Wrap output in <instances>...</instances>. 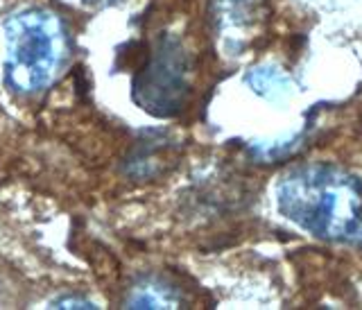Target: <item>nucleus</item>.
I'll return each instance as SVG.
<instances>
[{"mask_svg": "<svg viewBox=\"0 0 362 310\" xmlns=\"http://www.w3.org/2000/svg\"><path fill=\"white\" fill-rule=\"evenodd\" d=\"M5 84L18 96H37L54 84L71 59V32L52 9L28 7L5 23Z\"/></svg>", "mask_w": 362, "mask_h": 310, "instance_id": "nucleus-2", "label": "nucleus"}, {"mask_svg": "<svg viewBox=\"0 0 362 310\" xmlns=\"http://www.w3.org/2000/svg\"><path fill=\"white\" fill-rule=\"evenodd\" d=\"M222 14L226 23H233V25H245V23L252 21L256 0H220Z\"/></svg>", "mask_w": 362, "mask_h": 310, "instance_id": "nucleus-6", "label": "nucleus"}, {"mask_svg": "<svg viewBox=\"0 0 362 310\" xmlns=\"http://www.w3.org/2000/svg\"><path fill=\"white\" fill-rule=\"evenodd\" d=\"M249 82L258 91L260 96H276L281 91H286L288 79L283 77L274 68H256V71L249 75Z\"/></svg>", "mask_w": 362, "mask_h": 310, "instance_id": "nucleus-5", "label": "nucleus"}, {"mask_svg": "<svg viewBox=\"0 0 362 310\" xmlns=\"http://www.w3.org/2000/svg\"><path fill=\"white\" fill-rule=\"evenodd\" d=\"M86 5H93V7H102V5H111L116 3V0H84Z\"/></svg>", "mask_w": 362, "mask_h": 310, "instance_id": "nucleus-8", "label": "nucleus"}, {"mask_svg": "<svg viewBox=\"0 0 362 310\" xmlns=\"http://www.w3.org/2000/svg\"><path fill=\"white\" fill-rule=\"evenodd\" d=\"M50 308H98V306L84 299V297H59V299L50 302Z\"/></svg>", "mask_w": 362, "mask_h": 310, "instance_id": "nucleus-7", "label": "nucleus"}, {"mask_svg": "<svg viewBox=\"0 0 362 310\" xmlns=\"http://www.w3.org/2000/svg\"><path fill=\"white\" fill-rule=\"evenodd\" d=\"M188 96V54L175 34H158L132 79V100L154 118L181 113Z\"/></svg>", "mask_w": 362, "mask_h": 310, "instance_id": "nucleus-3", "label": "nucleus"}, {"mask_svg": "<svg viewBox=\"0 0 362 310\" xmlns=\"http://www.w3.org/2000/svg\"><path fill=\"white\" fill-rule=\"evenodd\" d=\"M124 304L127 308H177V297L163 283L145 281L134 285Z\"/></svg>", "mask_w": 362, "mask_h": 310, "instance_id": "nucleus-4", "label": "nucleus"}, {"mask_svg": "<svg viewBox=\"0 0 362 310\" xmlns=\"http://www.w3.org/2000/svg\"><path fill=\"white\" fill-rule=\"evenodd\" d=\"M276 209L326 243L362 247V177L331 163L286 172L274 188Z\"/></svg>", "mask_w": 362, "mask_h": 310, "instance_id": "nucleus-1", "label": "nucleus"}]
</instances>
